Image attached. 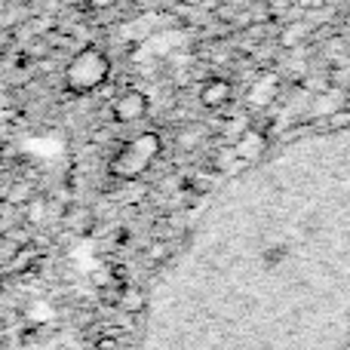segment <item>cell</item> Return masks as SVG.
<instances>
[{
    "label": "cell",
    "mask_w": 350,
    "mask_h": 350,
    "mask_svg": "<svg viewBox=\"0 0 350 350\" xmlns=\"http://www.w3.org/2000/svg\"><path fill=\"white\" fill-rule=\"evenodd\" d=\"M261 148H265V139H261L258 133H246L240 142H237V148H234V151H237V157H243V160H246V157H255V154H258Z\"/></svg>",
    "instance_id": "cell-5"
},
{
    "label": "cell",
    "mask_w": 350,
    "mask_h": 350,
    "mask_svg": "<svg viewBox=\"0 0 350 350\" xmlns=\"http://www.w3.org/2000/svg\"><path fill=\"white\" fill-rule=\"evenodd\" d=\"M298 37H301V25H292V31H286L283 34V43H295Z\"/></svg>",
    "instance_id": "cell-6"
},
{
    "label": "cell",
    "mask_w": 350,
    "mask_h": 350,
    "mask_svg": "<svg viewBox=\"0 0 350 350\" xmlns=\"http://www.w3.org/2000/svg\"><path fill=\"white\" fill-rule=\"evenodd\" d=\"M145 114H148V96H142L135 90H126L114 102V117L120 123H139Z\"/></svg>",
    "instance_id": "cell-3"
},
{
    "label": "cell",
    "mask_w": 350,
    "mask_h": 350,
    "mask_svg": "<svg viewBox=\"0 0 350 350\" xmlns=\"http://www.w3.org/2000/svg\"><path fill=\"white\" fill-rule=\"evenodd\" d=\"M108 71H111L108 55L96 46H86L83 53L74 55V62L68 65L65 77H68V86H71L74 92H92L96 86L105 83Z\"/></svg>",
    "instance_id": "cell-2"
},
{
    "label": "cell",
    "mask_w": 350,
    "mask_h": 350,
    "mask_svg": "<svg viewBox=\"0 0 350 350\" xmlns=\"http://www.w3.org/2000/svg\"><path fill=\"white\" fill-rule=\"evenodd\" d=\"M228 98H230V83L228 80H206L203 90H200V102H203L206 108H221Z\"/></svg>",
    "instance_id": "cell-4"
},
{
    "label": "cell",
    "mask_w": 350,
    "mask_h": 350,
    "mask_svg": "<svg viewBox=\"0 0 350 350\" xmlns=\"http://www.w3.org/2000/svg\"><path fill=\"white\" fill-rule=\"evenodd\" d=\"M28 215H31V221H40V218H43V203H40V200H37V203H31Z\"/></svg>",
    "instance_id": "cell-7"
},
{
    "label": "cell",
    "mask_w": 350,
    "mask_h": 350,
    "mask_svg": "<svg viewBox=\"0 0 350 350\" xmlns=\"http://www.w3.org/2000/svg\"><path fill=\"white\" fill-rule=\"evenodd\" d=\"M160 148L163 145H160L157 133H142V135H135L133 142H126V145L111 157L108 170H111V175H117V178H123V181L139 178V175L157 160Z\"/></svg>",
    "instance_id": "cell-1"
}]
</instances>
